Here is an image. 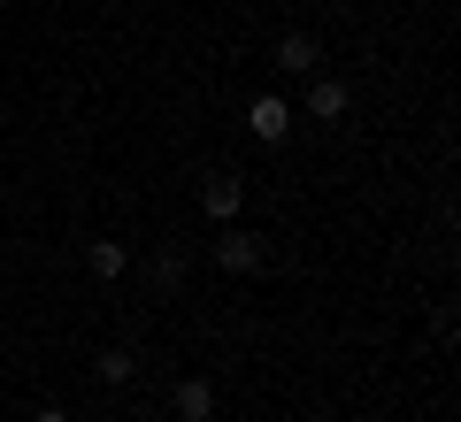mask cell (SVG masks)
Instances as JSON below:
<instances>
[{
    "mask_svg": "<svg viewBox=\"0 0 461 422\" xmlns=\"http://www.w3.org/2000/svg\"><path fill=\"white\" fill-rule=\"evenodd\" d=\"M215 269H230V276H254V269H269V238H254V230L223 223V238H215Z\"/></svg>",
    "mask_w": 461,
    "mask_h": 422,
    "instance_id": "6da1fadb",
    "label": "cell"
},
{
    "mask_svg": "<svg viewBox=\"0 0 461 422\" xmlns=\"http://www.w3.org/2000/svg\"><path fill=\"white\" fill-rule=\"evenodd\" d=\"M147 276H154V284H162V292H177L185 276H193V261H185V246H162V254L147 261Z\"/></svg>",
    "mask_w": 461,
    "mask_h": 422,
    "instance_id": "ba28073f",
    "label": "cell"
},
{
    "mask_svg": "<svg viewBox=\"0 0 461 422\" xmlns=\"http://www.w3.org/2000/svg\"><path fill=\"white\" fill-rule=\"evenodd\" d=\"M239 200H247L239 177H208V184H200V208H208L215 223H239Z\"/></svg>",
    "mask_w": 461,
    "mask_h": 422,
    "instance_id": "8992f818",
    "label": "cell"
},
{
    "mask_svg": "<svg viewBox=\"0 0 461 422\" xmlns=\"http://www.w3.org/2000/svg\"><path fill=\"white\" fill-rule=\"evenodd\" d=\"M346 108H354V85H346V77H323V69H315V77H308V115H315V123H339Z\"/></svg>",
    "mask_w": 461,
    "mask_h": 422,
    "instance_id": "3957f363",
    "label": "cell"
},
{
    "mask_svg": "<svg viewBox=\"0 0 461 422\" xmlns=\"http://www.w3.org/2000/svg\"><path fill=\"white\" fill-rule=\"evenodd\" d=\"M169 407H177V422H215V384L208 376H185V384L169 391Z\"/></svg>",
    "mask_w": 461,
    "mask_h": 422,
    "instance_id": "277c9868",
    "label": "cell"
},
{
    "mask_svg": "<svg viewBox=\"0 0 461 422\" xmlns=\"http://www.w3.org/2000/svg\"><path fill=\"white\" fill-rule=\"evenodd\" d=\"M93 369H100V384H131V376H139V354H131V346H100Z\"/></svg>",
    "mask_w": 461,
    "mask_h": 422,
    "instance_id": "9c48e42d",
    "label": "cell"
},
{
    "mask_svg": "<svg viewBox=\"0 0 461 422\" xmlns=\"http://www.w3.org/2000/svg\"><path fill=\"white\" fill-rule=\"evenodd\" d=\"M85 269H93L100 284H115V276L131 269V246H115V238H93V246H85Z\"/></svg>",
    "mask_w": 461,
    "mask_h": 422,
    "instance_id": "52a82bcc",
    "label": "cell"
},
{
    "mask_svg": "<svg viewBox=\"0 0 461 422\" xmlns=\"http://www.w3.org/2000/svg\"><path fill=\"white\" fill-rule=\"evenodd\" d=\"M247 130L254 139H262V147H285V139H293V100H277V93H262L247 108Z\"/></svg>",
    "mask_w": 461,
    "mask_h": 422,
    "instance_id": "7a4b0ae2",
    "label": "cell"
},
{
    "mask_svg": "<svg viewBox=\"0 0 461 422\" xmlns=\"http://www.w3.org/2000/svg\"><path fill=\"white\" fill-rule=\"evenodd\" d=\"M32 422H69V407H39V415Z\"/></svg>",
    "mask_w": 461,
    "mask_h": 422,
    "instance_id": "30bf717a",
    "label": "cell"
},
{
    "mask_svg": "<svg viewBox=\"0 0 461 422\" xmlns=\"http://www.w3.org/2000/svg\"><path fill=\"white\" fill-rule=\"evenodd\" d=\"M277 69H293V77H315V69H323V47H315V31H285V39H277Z\"/></svg>",
    "mask_w": 461,
    "mask_h": 422,
    "instance_id": "5b68a950",
    "label": "cell"
}]
</instances>
